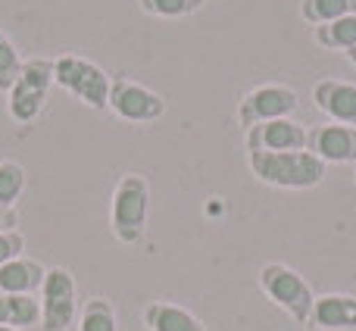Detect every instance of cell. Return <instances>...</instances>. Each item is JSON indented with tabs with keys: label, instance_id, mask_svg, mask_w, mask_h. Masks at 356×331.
Wrapping results in <instances>:
<instances>
[{
	"label": "cell",
	"instance_id": "cell-26",
	"mask_svg": "<svg viewBox=\"0 0 356 331\" xmlns=\"http://www.w3.org/2000/svg\"><path fill=\"white\" fill-rule=\"evenodd\" d=\"M353 181H356V166H353Z\"/></svg>",
	"mask_w": 356,
	"mask_h": 331
},
{
	"label": "cell",
	"instance_id": "cell-20",
	"mask_svg": "<svg viewBox=\"0 0 356 331\" xmlns=\"http://www.w3.org/2000/svg\"><path fill=\"white\" fill-rule=\"evenodd\" d=\"M207 0H138L141 13L147 16H160V19H181V16H191V13L203 10Z\"/></svg>",
	"mask_w": 356,
	"mask_h": 331
},
{
	"label": "cell",
	"instance_id": "cell-8",
	"mask_svg": "<svg viewBox=\"0 0 356 331\" xmlns=\"http://www.w3.org/2000/svg\"><path fill=\"white\" fill-rule=\"evenodd\" d=\"M300 97L294 88L269 81V85H257L241 97L238 104V125L253 129L259 122H272V119H288L297 110Z\"/></svg>",
	"mask_w": 356,
	"mask_h": 331
},
{
	"label": "cell",
	"instance_id": "cell-6",
	"mask_svg": "<svg viewBox=\"0 0 356 331\" xmlns=\"http://www.w3.org/2000/svg\"><path fill=\"white\" fill-rule=\"evenodd\" d=\"M110 110L122 122H156L166 116V97L119 72L110 81Z\"/></svg>",
	"mask_w": 356,
	"mask_h": 331
},
{
	"label": "cell",
	"instance_id": "cell-17",
	"mask_svg": "<svg viewBox=\"0 0 356 331\" xmlns=\"http://www.w3.org/2000/svg\"><path fill=\"white\" fill-rule=\"evenodd\" d=\"M356 13V0H300V19L313 29Z\"/></svg>",
	"mask_w": 356,
	"mask_h": 331
},
{
	"label": "cell",
	"instance_id": "cell-7",
	"mask_svg": "<svg viewBox=\"0 0 356 331\" xmlns=\"http://www.w3.org/2000/svg\"><path fill=\"white\" fill-rule=\"evenodd\" d=\"M41 328L44 331H69V325L75 322V309H79V300H75V278L69 269L63 266H54L47 269L41 284Z\"/></svg>",
	"mask_w": 356,
	"mask_h": 331
},
{
	"label": "cell",
	"instance_id": "cell-5",
	"mask_svg": "<svg viewBox=\"0 0 356 331\" xmlns=\"http://www.w3.org/2000/svg\"><path fill=\"white\" fill-rule=\"evenodd\" d=\"M259 288H263V294L269 297L275 307H282L297 325L309 328L316 294L300 272L284 263H266L263 269H259Z\"/></svg>",
	"mask_w": 356,
	"mask_h": 331
},
{
	"label": "cell",
	"instance_id": "cell-18",
	"mask_svg": "<svg viewBox=\"0 0 356 331\" xmlns=\"http://www.w3.org/2000/svg\"><path fill=\"white\" fill-rule=\"evenodd\" d=\"M79 331H116V307L106 297H91L79 316Z\"/></svg>",
	"mask_w": 356,
	"mask_h": 331
},
{
	"label": "cell",
	"instance_id": "cell-3",
	"mask_svg": "<svg viewBox=\"0 0 356 331\" xmlns=\"http://www.w3.org/2000/svg\"><path fill=\"white\" fill-rule=\"evenodd\" d=\"M110 81L113 75L94 60L79 54H60L54 56V85L69 91L85 106L104 113L110 110Z\"/></svg>",
	"mask_w": 356,
	"mask_h": 331
},
{
	"label": "cell",
	"instance_id": "cell-14",
	"mask_svg": "<svg viewBox=\"0 0 356 331\" xmlns=\"http://www.w3.org/2000/svg\"><path fill=\"white\" fill-rule=\"evenodd\" d=\"M141 319H144V325H147V331H207L203 322L197 319L191 309L178 307V303H169V300L147 303Z\"/></svg>",
	"mask_w": 356,
	"mask_h": 331
},
{
	"label": "cell",
	"instance_id": "cell-16",
	"mask_svg": "<svg viewBox=\"0 0 356 331\" xmlns=\"http://www.w3.org/2000/svg\"><path fill=\"white\" fill-rule=\"evenodd\" d=\"M313 41L319 44L322 50H332V54H347V50H353L356 47V13L313 29Z\"/></svg>",
	"mask_w": 356,
	"mask_h": 331
},
{
	"label": "cell",
	"instance_id": "cell-15",
	"mask_svg": "<svg viewBox=\"0 0 356 331\" xmlns=\"http://www.w3.org/2000/svg\"><path fill=\"white\" fill-rule=\"evenodd\" d=\"M0 325H10L19 331L41 325V303L35 297H22V294H0Z\"/></svg>",
	"mask_w": 356,
	"mask_h": 331
},
{
	"label": "cell",
	"instance_id": "cell-24",
	"mask_svg": "<svg viewBox=\"0 0 356 331\" xmlns=\"http://www.w3.org/2000/svg\"><path fill=\"white\" fill-rule=\"evenodd\" d=\"M344 56H347V60H350V63H353V66H356V47H353V50H347V54H344Z\"/></svg>",
	"mask_w": 356,
	"mask_h": 331
},
{
	"label": "cell",
	"instance_id": "cell-9",
	"mask_svg": "<svg viewBox=\"0 0 356 331\" xmlns=\"http://www.w3.org/2000/svg\"><path fill=\"white\" fill-rule=\"evenodd\" d=\"M307 150L322 163H353L356 166V129L353 125L322 122L307 129Z\"/></svg>",
	"mask_w": 356,
	"mask_h": 331
},
{
	"label": "cell",
	"instance_id": "cell-11",
	"mask_svg": "<svg viewBox=\"0 0 356 331\" xmlns=\"http://www.w3.org/2000/svg\"><path fill=\"white\" fill-rule=\"evenodd\" d=\"M313 104L328 116V122L356 129V85L341 79H322L313 88Z\"/></svg>",
	"mask_w": 356,
	"mask_h": 331
},
{
	"label": "cell",
	"instance_id": "cell-21",
	"mask_svg": "<svg viewBox=\"0 0 356 331\" xmlns=\"http://www.w3.org/2000/svg\"><path fill=\"white\" fill-rule=\"evenodd\" d=\"M19 69H22V56H19L16 44H13V38L6 35L3 29H0V91H10L13 81H16Z\"/></svg>",
	"mask_w": 356,
	"mask_h": 331
},
{
	"label": "cell",
	"instance_id": "cell-1",
	"mask_svg": "<svg viewBox=\"0 0 356 331\" xmlns=\"http://www.w3.org/2000/svg\"><path fill=\"white\" fill-rule=\"evenodd\" d=\"M250 172L257 181L288 191H309L325 181V163L309 150H282V154L250 150Z\"/></svg>",
	"mask_w": 356,
	"mask_h": 331
},
{
	"label": "cell",
	"instance_id": "cell-22",
	"mask_svg": "<svg viewBox=\"0 0 356 331\" xmlns=\"http://www.w3.org/2000/svg\"><path fill=\"white\" fill-rule=\"evenodd\" d=\"M22 250H25V238H22V232H3L0 234V266L3 263H10V259H16V257H22Z\"/></svg>",
	"mask_w": 356,
	"mask_h": 331
},
{
	"label": "cell",
	"instance_id": "cell-12",
	"mask_svg": "<svg viewBox=\"0 0 356 331\" xmlns=\"http://www.w3.org/2000/svg\"><path fill=\"white\" fill-rule=\"evenodd\" d=\"M309 328L319 331H356V297L353 294H322L313 303Z\"/></svg>",
	"mask_w": 356,
	"mask_h": 331
},
{
	"label": "cell",
	"instance_id": "cell-19",
	"mask_svg": "<svg viewBox=\"0 0 356 331\" xmlns=\"http://www.w3.org/2000/svg\"><path fill=\"white\" fill-rule=\"evenodd\" d=\"M25 191V169L16 160H0V207L13 209Z\"/></svg>",
	"mask_w": 356,
	"mask_h": 331
},
{
	"label": "cell",
	"instance_id": "cell-2",
	"mask_svg": "<svg viewBox=\"0 0 356 331\" xmlns=\"http://www.w3.org/2000/svg\"><path fill=\"white\" fill-rule=\"evenodd\" d=\"M147 219H150V184L141 172H125L113 188V203H110V225L116 241L135 247L147 234Z\"/></svg>",
	"mask_w": 356,
	"mask_h": 331
},
{
	"label": "cell",
	"instance_id": "cell-10",
	"mask_svg": "<svg viewBox=\"0 0 356 331\" xmlns=\"http://www.w3.org/2000/svg\"><path fill=\"white\" fill-rule=\"evenodd\" d=\"M247 150H266V154H282V150H307V129L294 119H272L247 129Z\"/></svg>",
	"mask_w": 356,
	"mask_h": 331
},
{
	"label": "cell",
	"instance_id": "cell-13",
	"mask_svg": "<svg viewBox=\"0 0 356 331\" xmlns=\"http://www.w3.org/2000/svg\"><path fill=\"white\" fill-rule=\"evenodd\" d=\"M44 275H47V269L38 259L16 257L0 266V294L35 297V291H41V284H44Z\"/></svg>",
	"mask_w": 356,
	"mask_h": 331
},
{
	"label": "cell",
	"instance_id": "cell-4",
	"mask_svg": "<svg viewBox=\"0 0 356 331\" xmlns=\"http://www.w3.org/2000/svg\"><path fill=\"white\" fill-rule=\"evenodd\" d=\"M54 88V60L50 56H31L22 60L13 88L6 91V113L16 125H31L47 106V94Z\"/></svg>",
	"mask_w": 356,
	"mask_h": 331
},
{
	"label": "cell",
	"instance_id": "cell-23",
	"mask_svg": "<svg viewBox=\"0 0 356 331\" xmlns=\"http://www.w3.org/2000/svg\"><path fill=\"white\" fill-rule=\"evenodd\" d=\"M16 225H19L16 209H3V207H0V234H3V232H16Z\"/></svg>",
	"mask_w": 356,
	"mask_h": 331
},
{
	"label": "cell",
	"instance_id": "cell-25",
	"mask_svg": "<svg viewBox=\"0 0 356 331\" xmlns=\"http://www.w3.org/2000/svg\"><path fill=\"white\" fill-rule=\"evenodd\" d=\"M0 331H19V328H10V325H0Z\"/></svg>",
	"mask_w": 356,
	"mask_h": 331
}]
</instances>
